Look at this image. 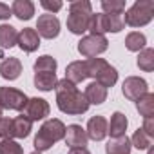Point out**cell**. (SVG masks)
<instances>
[{
    "mask_svg": "<svg viewBox=\"0 0 154 154\" xmlns=\"http://www.w3.org/2000/svg\"><path fill=\"white\" fill-rule=\"evenodd\" d=\"M122 93L127 100L131 102H138L143 94L149 93V84L140 78V76H129V78L123 80V85H122Z\"/></svg>",
    "mask_w": 154,
    "mask_h": 154,
    "instance_id": "obj_7",
    "label": "cell"
},
{
    "mask_svg": "<svg viewBox=\"0 0 154 154\" xmlns=\"http://www.w3.org/2000/svg\"><path fill=\"white\" fill-rule=\"evenodd\" d=\"M31 154H42V152H38V150H35V152H31Z\"/></svg>",
    "mask_w": 154,
    "mask_h": 154,
    "instance_id": "obj_39",
    "label": "cell"
},
{
    "mask_svg": "<svg viewBox=\"0 0 154 154\" xmlns=\"http://www.w3.org/2000/svg\"><path fill=\"white\" fill-rule=\"evenodd\" d=\"M36 29H38L36 31L38 36L53 40V38H56L60 35V20L54 15H51V13H44L36 20Z\"/></svg>",
    "mask_w": 154,
    "mask_h": 154,
    "instance_id": "obj_8",
    "label": "cell"
},
{
    "mask_svg": "<svg viewBox=\"0 0 154 154\" xmlns=\"http://www.w3.org/2000/svg\"><path fill=\"white\" fill-rule=\"evenodd\" d=\"M105 17H107V29H109V33H120L125 27L123 18L120 15H105Z\"/></svg>",
    "mask_w": 154,
    "mask_h": 154,
    "instance_id": "obj_32",
    "label": "cell"
},
{
    "mask_svg": "<svg viewBox=\"0 0 154 154\" xmlns=\"http://www.w3.org/2000/svg\"><path fill=\"white\" fill-rule=\"evenodd\" d=\"M138 67L145 72H150L154 71V49L152 47H145L140 51V56H138Z\"/></svg>",
    "mask_w": 154,
    "mask_h": 154,
    "instance_id": "obj_26",
    "label": "cell"
},
{
    "mask_svg": "<svg viewBox=\"0 0 154 154\" xmlns=\"http://www.w3.org/2000/svg\"><path fill=\"white\" fill-rule=\"evenodd\" d=\"M67 154H91L87 147H74V149H69Z\"/></svg>",
    "mask_w": 154,
    "mask_h": 154,
    "instance_id": "obj_37",
    "label": "cell"
},
{
    "mask_svg": "<svg viewBox=\"0 0 154 154\" xmlns=\"http://www.w3.org/2000/svg\"><path fill=\"white\" fill-rule=\"evenodd\" d=\"M103 15H120L125 11V0H102Z\"/></svg>",
    "mask_w": 154,
    "mask_h": 154,
    "instance_id": "obj_29",
    "label": "cell"
},
{
    "mask_svg": "<svg viewBox=\"0 0 154 154\" xmlns=\"http://www.w3.org/2000/svg\"><path fill=\"white\" fill-rule=\"evenodd\" d=\"M96 84H100L102 87H105V89H109V87H112L116 82H118V71L111 65V63H107L103 69H102V72L96 76Z\"/></svg>",
    "mask_w": 154,
    "mask_h": 154,
    "instance_id": "obj_22",
    "label": "cell"
},
{
    "mask_svg": "<svg viewBox=\"0 0 154 154\" xmlns=\"http://www.w3.org/2000/svg\"><path fill=\"white\" fill-rule=\"evenodd\" d=\"M65 143L71 147V149H74V147H85L87 145V134H85V129L82 127V125H76V123H72V125H69V127H65Z\"/></svg>",
    "mask_w": 154,
    "mask_h": 154,
    "instance_id": "obj_11",
    "label": "cell"
},
{
    "mask_svg": "<svg viewBox=\"0 0 154 154\" xmlns=\"http://www.w3.org/2000/svg\"><path fill=\"white\" fill-rule=\"evenodd\" d=\"M129 140H131V145L136 147L138 150L150 149V145H152V138H150L143 129H138V131L132 134V138H129Z\"/></svg>",
    "mask_w": 154,
    "mask_h": 154,
    "instance_id": "obj_28",
    "label": "cell"
},
{
    "mask_svg": "<svg viewBox=\"0 0 154 154\" xmlns=\"http://www.w3.org/2000/svg\"><path fill=\"white\" fill-rule=\"evenodd\" d=\"M18 47L24 51V53H35L38 47H40V36L36 33V29L33 27H26L18 33V40H17Z\"/></svg>",
    "mask_w": 154,
    "mask_h": 154,
    "instance_id": "obj_10",
    "label": "cell"
},
{
    "mask_svg": "<svg viewBox=\"0 0 154 154\" xmlns=\"http://www.w3.org/2000/svg\"><path fill=\"white\" fill-rule=\"evenodd\" d=\"M22 72V62L15 56H9V58H4L2 63H0V76H2L4 80H17Z\"/></svg>",
    "mask_w": 154,
    "mask_h": 154,
    "instance_id": "obj_13",
    "label": "cell"
},
{
    "mask_svg": "<svg viewBox=\"0 0 154 154\" xmlns=\"http://www.w3.org/2000/svg\"><path fill=\"white\" fill-rule=\"evenodd\" d=\"M87 78H89V74H87L85 62H71L65 67V80H69L71 84L76 85V84H80Z\"/></svg>",
    "mask_w": 154,
    "mask_h": 154,
    "instance_id": "obj_15",
    "label": "cell"
},
{
    "mask_svg": "<svg viewBox=\"0 0 154 154\" xmlns=\"http://www.w3.org/2000/svg\"><path fill=\"white\" fill-rule=\"evenodd\" d=\"M65 138V125L63 122L56 120V118H51V120H45L36 136H35V149L38 152H44V150H49L56 141L63 140Z\"/></svg>",
    "mask_w": 154,
    "mask_h": 154,
    "instance_id": "obj_2",
    "label": "cell"
},
{
    "mask_svg": "<svg viewBox=\"0 0 154 154\" xmlns=\"http://www.w3.org/2000/svg\"><path fill=\"white\" fill-rule=\"evenodd\" d=\"M0 154H24V149L15 140H2L0 141Z\"/></svg>",
    "mask_w": 154,
    "mask_h": 154,
    "instance_id": "obj_31",
    "label": "cell"
},
{
    "mask_svg": "<svg viewBox=\"0 0 154 154\" xmlns=\"http://www.w3.org/2000/svg\"><path fill=\"white\" fill-rule=\"evenodd\" d=\"M31 131H33V122L27 116L20 114V116L13 118V138L24 140L31 134Z\"/></svg>",
    "mask_w": 154,
    "mask_h": 154,
    "instance_id": "obj_17",
    "label": "cell"
},
{
    "mask_svg": "<svg viewBox=\"0 0 154 154\" xmlns=\"http://www.w3.org/2000/svg\"><path fill=\"white\" fill-rule=\"evenodd\" d=\"M18 40V31L11 24H2L0 26V47L2 49H11L17 45Z\"/></svg>",
    "mask_w": 154,
    "mask_h": 154,
    "instance_id": "obj_20",
    "label": "cell"
},
{
    "mask_svg": "<svg viewBox=\"0 0 154 154\" xmlns=\"http://www.w3.org/2000/svg\"><path fill=\"white\" fill-rule=\"evenodd\" d=\"M93 15V6L89 0H74L69 4L67 29L72 35H84L89 29V20Z\"/></svg>",
    "mask_w": 154,
    "mask_h": 154,
    "instance_id": "obj_3",
    "label": "cell"
},
{
    "mask_svg": "<svg viewBox=\"0 0 154 154\" xmlns=\"http://www.w3.org/2000/svg\"><path fill=\"white\" fill-rule=\"evenodd\" d=\"M131 147H132L131 140L125 134L122 138H111V141L107 143L105 150H107V154H131Z\"/></svg>",
    "mask_w": 154,
    "mask_h": 154,
    "instance_id": "obj_21",
    "label": "cell"
},
{
    "mask_svg": "<svg viewBox=\"0 0 154 154\" xmlns=\"http://www.w3.org/2000/svg\"><path fill=\"white\" fill-rule=\"evenodd\" d=\"M11 13L20 20H29L35 15V4L31 0H15L11 6Z\"/></svg>",
    "mask_w": 154,
    "mask_h": 154,
    "instance_id": "obj_18",
    "label": "cell"
},
{
    "mask_svg": "<svg viewBox=\"0 0 154 154\" xmlns=\"http://www.w3.org/2000/svg\"><path fill=\"white\" fill-rule=\"evenodd\" d=\"M9 17H13L11 8L8 4H4V2H0V20H8Z\"/></svg>",
    "mask_w": 154,
    "mask_h": 154,
    "instance_id": "obj_36",
    "label": "cell"
},
{
    "mask_svg": "<svg viewBox=\"0 0 154 154\" xmlns=\"http://www.w3.org/2000/svg\"><path fill=\"white\" fill-rule=\"evenodd\" d=\"M136 109L143 118H152V114H154V94L152 93L143 94L136 102Z\"/></svg>",
    "mask_w": 154,
    "mask_h": 154,
    "instance_id": "obj_25",
    "label": "cell"
},
{
    "mask_svg": "<svg viewBox=\"0 0 154 154\" xmlns=\"http://www.w3.org/2000/svg\"><path fill=\"white\" fill-rule=\"evenodd\" d=\"M150 138H154V120L152 118H143V127H141Z\"/></svg>",
    "mask_w": 154,
    "mask_h": 154,
    "instance_id": "obj_35",
    "label": "cell"
},
{
    "mask_svg": "<svg viewBox=\"0 0 154 154\" xmlns=\"http://www.w3.org/2000/svg\"><path fill=\"white\" fill-rule=\"evenodd\" d=\"M127 125H129L127 116L123 112L116 111V112H112L111 123L107 125V134H111V138H122L127 132Z\"/></svg>",
    "mask_w": 154,
    "mask_h": 154,
    "instance_id": "obj_14",
    "label": "cell"
},
{
    "mask_svg": "<svg viewBox=\"0 0 154 154\" xmlns=\"http://www.w3.org/2000/svg\"><path fill=\"white\" fill-rule=\"evenodd\" d=\"M54 93H56V107L63 114L78 116V114L87 112L89 102L85 100L84 93L78 91L76 85L71 84L69 80H65V78L58 80L56 85H54Z\"/></svg>",
    "mask_w": 154,
    "mask_h": 154,
    "instance_id": "obj_1",
    "label": "cell"
},
{
    "mask_svg": "<svg viewBox=\"0 0 154 154\" xmlns=\"http://www.w3.org/2000/svg\"><path fill=\"white\" fill-rule=\"evenodd\" d=\"M91 35H98V36H105V33H109L107 29V17L103 13H98V15H91V20H89V29Z\"/></svg>",
    "mask_w": 154,
    "mask_h": 154,
    "instance_id": "obj_23",
    "label": "cell"
},
{
    "mask_svg": "<svg viewBox=\"0 0 154 154\" xmlns=\"http://www.w3.org/2000/svg\"><path fill=\"white\" fill-rule=\"evenodd\" d=\"M33 82H35L36 89H40L44 93H49V91L54 89L58 78H56V72H35Z\"/></svg>",
    "mask_w": 154,
    "mask_h": 154,
    "instance_id": "obj_19",
    "label": "cell"
},
{
    "mask_svg": "<svg viewBox=\"0 0 154 154\" xmlns=\"http://www.w3.org/2000/svg\"><path fill=\"white\" fill-rule=\"evenodd\" d=\"M107 120L103 116H93L89 122H87V129H85V134L87 138L94 140V141H102L105 136H107Z\"/></svg>",
    "mask_w": 154,
    "mask_h": 154,
    "instance_id": "obj_12",
    "label": "cell"
},
{
    "mask_svg": "<svg viewBox=\"0 0 154 154\" xmlns=\"http://www.w3.org/2000/svg\"><path fill=\"white\" fill-rule=\"evenodd\" d=\"M0 138L13 140V118H0Z\"/></svg>",
    "mask_w": 154,
    "mask_h": 154,
    "instance_id": "obj_33",
    "label": "cell"
},
{
    "mask_svg": "<svg viewBox=\"0 0 154 154\" xmlns=\"http://www.w3.org/2000/svg\"><path fill=\"white\" fill-rule=\"evenodd\" d=\"M56 67H58L56 60H54L53 56H49V54L40 56V58L35 62V65H33L35 72H56Z\"/></svg>",
    "mask_w": 154,
    "mask_h": 154,
    "instance_id": "obj_27",
    "label": "cell"
},
{
    "mask_svg": "<svg viewBox=\"0 0 154 154\" xmlns=\"http://www.w3.org/2000/svg\"><path fill=\"white\" fill-rule=\"evenodd\" d=\"M107 47H109L107 38L98 35H87L78 42V53L85 58H96L98 54L105 53Z\"/></svg>",
    "mask_w": 154,
    "mask_h": 154,
    "instance_id": "obj_5",
    "label": "cell"
},
{
    "mask_svg": "<svg viewBox=\"0 0 154 154\" xmlns=\"http://www.w3.org/2000/svg\"><path fill=\"white\" fill-rule=\"evenodd\" d=\"M84 96H85V100L89 102V105H91V103H93V105H100V103H103V102L107 100V89L102 87V85L96 84V82H91V84L85 87Z\"/></svg>",
    "mask_w": 154,
    "mask_h": 154,
    "instance_id": "obj_16",
    "label": "cell"
},
{
    "mask_svg": "<svg viewBox=\"0 0 154 154\" xmlns=\"http://www.w3.org/2000/svg\"><path fill=\"white\" fill-rule=\"evenodd\" d=\"M49 111H51V107L44 98H29L27 105L24 109V116H27L31 122H40L49 116Z\"/></svg>",
    "mask_w": 154,
    "mask_h": 154,
    "instance_id": "obj_9",
    "label": "cell"
},
{
    "mask_svg": "<svg viewBox=\"0 0 154 154\" xmlns=\"http://www.w3.org/2000/svg\"><path fill=\"white\" fill-rule=\"evenodd\" d=\"M145 44H147V38L140 31H132L125 38V47L129 51H132V53H140L141 49H145Z\"/></svg>",
    "mask_w": 154,
    "mask_h": 154,
    "instance_id": "obj_24",
    "label": "cell"
},
{
    "mask_svg": "<svg viewBox=\"0 0 154 154\" xmlns=\"http://www.w3.org/2000/svg\"><path fill=\"white\" fill-rule=\"evenodd\" d=\"M105 65H107V62H105L103 58H87V60H85V67H87L89 78H96Z\"/></svg>",
    "mask_w": 154,
    "mask_h": 154,
    "instance_id": "obj_30",
    "label": "cell"
},
{
    "mask_svg": "<svg viewBox=\"0 0 154 154\" xmlns=\"http://www.w3.org/2000/svg\"><path fill=\"white\" fill-rule=\"evenodd\" d=\"M40 6H42L47 13H51V15H54L56 11H60V9L63 8V4L60 2V0H53V2H51V0H42Z\"/></svg>",
    "mask_w": 154,
    "mask_h": 154,
    "instance_id": "obj_34",
    "label": "cell"
},
{
    "mask_svg": "<svg viewBox=\"0 0 154 154\" xmlns=\"http://www.w3.org/2000/svg\"><path fill=\"white\" fill-rule=\"evenodd\" d=\"M154 18V2L152 0H136L125 11L123 24L131 27H143Z\"/></svg>",
    "mask_w": 154,
    "mask_h": 154,
    "instance_id": "obj_4",
    "label": "cell"
},
{
    "mask_svg": "<svg viewBox=\"0 0 154 154\" xmlns=\"http://www.w3.org/2000/svg\"><path fill=\"white\" fill-rule=\"evenodd\" d=\"M2 114H4V109H2V105H0V118H2Z\"/></svg>",
    "mask_w": 154,
    "mask_h": 154,
    "instance_id": "obj_38",
    "label": "cell"
},
{
    "mask_svg": "<svg viewBox=\"0 0 154 154\" xmlns=\"http://www.w3.org/2000/svg\"><path fill=\"white\" fill-rule=\"evenodd\" d=\"M27 96L26 93L15 89V87H0V105L2 109H11V111H24L27 105Z\"/></svg>",
    "mask_w": 154,
    "mask_h": 154,
    "instance_id": "obj_6",
    "label": "cell"
}]
</instances>
